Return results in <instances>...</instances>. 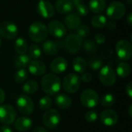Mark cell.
<instances>
[{
	"instance_id": "cell-1",
	"label": "cell",
	"mask_w": 132,
	"mask_h": 132,
	"mask_svg": "<svg viewBox=\"0 0 132 132\" xmlns=\"http://www.w3.org/2000/svg\"><path fill=\"white\" fill-rule=\"evenodd\" d=\"M41 87L43 90L50 96L58 94L61 88V82L60 78L53 73L46 74L41 80Z\"/></svg>"
},
{
	"instance_id": "cell-2",
	"label": "cell",
	"mask_w": 132,
	"mask_h": 132,
	"mask_svg": "<svg viewBox=\"0 0 132 132\" xmlns=\"http://www.w3.org/2000/svg\"><path fill=\"white\" fill-rule=\"evenodd\" d=\"M28 34L32 41L36 43L43 42L46 39L48 35L47 27L42 22H35L29 27Z\"/></svg>"
},
{
	"instance_id": "cell-3",
	"label": "cell",
	"mask_w": 132,
	"mask_h": 132,
	"mask_svg": "<svg viewBox=\"0 0 132 132\" xmlns=\"http://www.w3.org/2000/svg\"><path fill=\"white\" fill-rule=\"evenodd\" d=\"M80 102L87 108H94L100 102L97 93L92 89H86L80 94Z\"/></svg>"
},
{
	"instance_id": "cell-4",
	"label": "cell",
	"mask_w": 132,
	"mask_h": 132,
	"mask_svg": "<svg viewBox=\"0 0 132 132\" xmlns=\"http://www.w3.org/2000/svg\"><path fill=\"white\" fill-rule=\"evenodd\" d=\"M80 84V77L75 73L67 74L63 80V87L69 94L76 93L79 90Z\"/></svg>"
},
{
	"instance_id": "cell-5",
	"label": "cell",
	"mask_w": 132,
	"mask_h": 132,
	"mask_svg": "<svg viewBox=\"0 0 132 132\" xmlns=\"http://www.w3.org/2000/svg\"><path fill=\"white\" fill-rule=\"evenodd\" d=\"M116 53L118 58L126 61L131 59L132 55V46L131 43L126 39L119 40L115 46Z\"/></svg>"
},
{
	"instance_id": "cell-6",
	"label": "cell",
	"mask_w": 132,
	"mask_h": 132,
	"mask_svg": "<svg viewBox=\"0 0 132 132\" xmlns=\"http://www.w3.org/2000/svg\"><path fill=\"white\" fill-rule=\"evenodd\" d=\"M63 45L69 53L75 54L80 50L83 45V40L76 34L71 33L66 37Z\"/></svg>"
},
{
	"instance_id": "cell-7",
	"label": "cell",
	"mask_w": 132,
	"mask_h": 132,
	"mask_svg": "<svg viewBox=\"0 0 132 132\" xmlns=\"http://www.w3.org/2000/svg\"><path fill=\"white\" fill-rule=\"evenodd\" d=\"M16 107L19 112L25 115H29L34 110V104L32 99L26 95L21 94L16 100Z\"/></svg>"
},
{
	"instance_id": "cell-8",
	"label": "cell",
	"mask_w": 132,
	"mask_h": 132,
	"mask_svg": "<svg viewBox=\"0 0 132 132\" xmlns=\"http://www.w3.org/2000/svg\"><path fill=\"white\" fill-rule=\"evenodd\" d=\"M60 122V113L55 109L48 110L43 116V125L50 129H55Z\"/></svg>"
},
{
	"instance_id": "cell-9",
	"label": "cell",
	"mask_w": 132,
	"mask_h": 132,
	"mask_svg": "<svg viewBox=\"0 0 132 132\" xmlns=\"http://www.w3.org/2000/svg\"><path fill=\"white\" fill-rule=\"evenodd\" d=\"M15 118L16 111L12 105H0V122L4 125H10L15 121Z\"/></svg>"
},
{
	"instance_id": "cell-10",
	"label": "cell",
	"mask_w": 132,
	"mask_h": 132,
	"mask_svg": "<svg viewBox=\"0 0 132 132\" xmlns=\"http://www.w3.org/2000/svg\"><path fill=\"white\" fill-rule=\"evenodd\" d=\"M99 79L104 86H112L116 81V74L113 68L110 66H104L100 69Z\"/></svg>"
},
{
	"instance_id": "cell-11",
	"label": "cell",
	"mask_w": 132,
	"mask_h": 132,
	"mask_svg": "<svg viewBox=\"0 0 132 132\" xmlns=\"http://www.w3.org/2000/svg\"><path fill=\"white\" fill-rule=\"evenodd\" d=\"M19 30L16 25L9 21H5L0 23V36L7 39L16 38Z\"/></svg>"
},
{
	"instance_id": "cell-12",
	"label": "cell",
	"mask_w": 132,
	"mask_h": 132,
	"mask_svg": "<svg viewBox=\"0 0 132 132\" xmlns=\"http://www.w3.org/2000/svg\"><path fill=\"white\" fill-rule=\"evenodd\" d=\"M125 13V6L121 2H111L107 9V15L111 19H121Z\"/></svg>"
},
{
	"instance_id": "cell-13",
	"label": "cell",
	"mask_w": 132,
	"mask_h": 132,
	"mask_svg": "<svg viewBox=\"0 0 132 132\" xmlns=\"http://www.w3.org/2000/svg\"><path fill=\"white\" fill-rule=\"evenodd\" d=\"M47 30L53 36L59 39L63 37L67 32V29L64 24L57 20L51 21L48 25Z\"/></svg>"
},
{
	"instance_id": "cell-14",
	"label": "cell",
	"mask_w": 132,
	"mask_h": 132,
	"mask_svg": "<svg viewBox=\"0 0 132 132\" xmlns=\"http://www.w3.org/2000/svg\"><path fill=\"white\" fill-rule=\"evenodd\" d=\"M37 12L38 14L43 18L49 19L51 18L55 12L53 5L46 0L39 1L37 5Z\"/></svg>"
},
{
	"instance_id": "cell-15",
	"label": "cell",
	"mask_w": 132,
	"mask_h": 132,
	"mask_svg": "<svg viewBox=\"0 0 132 132\" xmlns=\"http://www.w3.org/2000/svg\"><path fill=\"white\" fill-rule=\"evenodd\" d=\"M118 116L117 113L111 109L104 111L101 114V121L108 127H112L118 122Z\"/></svg>"
},
{
	"instance_id": "cell-16",
	"label": "cell",
	"mask_w": 132,
	"mask_h": 132,
	"mask_svg": "<svg viewBox=\"0 0 132 132\" xmlns=\"http://www.w3.org/2000/svg\"><path fill=\"white\" fill-rule=\"evenodd\" d=\"M29 71L31 74L34 76H42L46 73V67L45 63L41 60H33L29 63L28 65Z\"/></svg>"
},
{
	"instance_id": "cell-17",
	"label": "cell",
	"mask_w": 132,
	"mask_h": 132,
	"mask_svg": "<svg viewBox=\"0 0 132 132\" xmlns=\"http://www.w3.org/2000/svg\"><path fill=\"white\" fill-rule=\"evenodd\" d=\"M67 62L63 57H57L54 59L50 63V70L54 73H61L67 68Z\"/></svg>"
},
{
	"instance_id": "cell-18",
	"label": "cell",
	"mask_w": 132,
	"mask_h": 132,
	"mask_svg": "<svg viewBox=\"0 0 132 132\" xmlns=\"http://www.w3.org/2000/svg\"><path fill=\"white\" fill-rule=\"evenodd\" d=\"M61 42H55L52 40H47L43 44V50L48 56H53L57 53L60 48L62 46L60 45Z\"/></svg>"
},
{
	"instance_id": "cell-19",
	"label": "cell",
	"mask_w": 132,
	"mask_h": 132,
	"mask_svg": "<svg viewBox=\"0 0 132 132\" xmlns=\"http://www.w3.org/2000/svg\"><path fill=\"white\" fill-rule=\"evenodd\" d=\"M73 4L70 0H57L56 2L55 8L56 11L62 14L70 13L73 9Z\"/></svg>"
},
{
	"instance_id": "cell-20",
	"label": "cell",
	"mask_w": 132,
	"mask_h": 132,
	"mask_svg": "<svg viewBox=\"0 0 132 132\" xmlns=\"http://www.w3.org/2000/svg\"><path fill=\"white\" fill-rule=\"evenodd\" d=\"M32 125V120L27 117H21L15 121V128L19 131H26Z\"/></svg>"
},
{
	"instance_id": "cell-21",
	"label": "cell",
	"mask_w": 132,
	"mask_h": 132,
	"mask_svg": "<svg viewBox=\"0 0 132 132\" xmlns=\"http://www.w3.org/2000/svg\"><path fill=\"white\" fill-rule=\"evenodd\" d=\"M65 25L70 29H76L80 25H81V19L77 13L68 14L65 19Z\"/></svg>"
},
{
	"instance_id": "cell-22",
	"label": "cell",
	"mask_w": 132,
	"mask_h": 132,
	"mask_svg": "<svg viewBox=\"0 0 132 132\" xmlns=\"http://www.w3.org/2000/svg\"><path fill=\"white\" fill-rule=\"evenodd\" d=\"M55 103L58 108L61 109H67L71 106L72 100L68 95L64 94H60L56 97Z\"/></svg>"
},
{
	"instance_id": "cell-23",
	"label": "cell",
	"mask_w": 132,
	"mask_h": 132,
	"mask_svg": "<svg viewBox=\"0 0 132 132\" xmlns=\"http://www.w3.org/2000/svg\"><path fill=\"white\" fill-rule=\"evenodd\" d=\"M106 8V0H90L89 9L91 12L100 14Z\"/></svg>"
},
{
	"instance_id": "cell-24",
	"label": "cell",
	"mask_w": 132,
	"mask_h": 132,
	"mask_svg": "<svg viewBox=\"0 0 132 132\" xmlns=\"http://www.w3.org/2000/svg\"><path fill=\"white\" fill-rule=\"evenodd\" d=\"M30 62H31V58L29 57V56L28 54H26V53L21 54V55L15 56V61H14V66L19 69L25 68V67H28V65L29 64Z\"/></svg>"
},
{
	"instance_id": "cell-25",
	"label": "cell",
	"mask_w": 132,
	"mask_h": 132,
	"mask_svg": "<svg viewBox=\"0 0 132 132\" xmlns=\"http://www.w3.org/2000/svg\"><path fill=\"white\" fill-rule=\"evenodd\" d=\"M87 67V63L86 60L80 56L76 57L73 61V68L74 71L78 73H83L86 70Z\"/></svg>"
},
{
	"instance_id": "cell-26",
	"label": "cell",
	"mask_w": 132,
	"mask_h": 132,
	"mask_svg": "<svg viewBox=\"0 0 132 132\" xmlns=\"http://www.w3.org/2000/svg\"><path fill=\"white\" fill-rule=\"evenodd\" d=\"M116 72L118 77L121 78H126L131 73V66L126 62L120 63L117 67Z\"/></svg>"
},
{
	"instance_id": "cell-27",
	"label": "cell",
	"mask_w": 132,
	"mask_h": 132,
	"mask_svg": "<svg viewBox=\"0 0 132 132\" xmlns=\"http://www.w3.org/2000/svg\"><path fill=\"white\" fill-rule=\"evenodd\" d=\"M14 47H15L16 53L19 55L25 54L28 50V45H27L26 41L23 38H21V37L17 38L15 39Z\"/></svg>"
},
{
	"instance_id": "cell-28",
	"label": "cell",
	"mask_w": 132,
	"mask_h": 132,
	"mask_svg": "<svg viewBox=\"0 0 132 132\" xmlns=\"http://www.w3.org/2000/svg\"><path fill=\"white\" fill-rule=\"evenodd\" d=\"M38 90V84L36 80H29L22 86V91L26 94H32Z\"/></svg>"
},
{
	"instance_id": "cell-29",
	"label": "cell",
	"mask_w": 132,
	"mask_h": 132,
	"mask_svg": "<svg viewBox=\"0 0 132 132\" xmlns=\"http://www.w3.org/2000/svg\"><path fill=\"white\" fill-rule=\"evenodd\" d=\"M107 18L103 15H97L91 19V24L95 28H103L107 24Z\"/></svg>"
},
{
	"instance_id": "cell-30",
	"label": "cell",
	"mask_w": 132,
	"mask_h": 132,
	"mask_svg": "<svg viewBox=\"0 0 132 132\" xmlns=\"http://www.w3.org/2000/svg\"><path fill=\"white\" fill-rule=\"evenodd\" d=\"M27 77H28V73L26 70H25L24 68L19 69L14 74V79L15 82L18 84L24 83L27 79Z\"/></svg>"
},
{
	"instance_id": "cell-31",
	"label": "cell",
	"mask_w": 132,
	"mask_h": 132,
	"mask_svg": "<svg viewBox=\"0 0 132 132\" xmlns=\"http://www.w3.org/2000/svg\"><path fill=\"white\" fill-rule=\"evenodd\" d=\"M115 103V97L111 94H105L101 99V104L105 108H109Z\"/></svg>"
},
{
	"instance_id": "cell-32",
	"label": "cell",
	"mask_w": 132,
	"mask_h": 132,
	"mask_svg": "<svg viewBox=\"0 0 132 132\" xmlns=\"http://www.w3.org/2000/svg\"><path fill=\"white\" fill-rule=\"evenodd\" d=\"M88 66L93 70H98L102 67L103 62L100 58H98L97 56H93V57L90 58V60L88 61Z\"/></svg>"
},
{
	"instance_id": "cell-33",
	"label": "cell",
	"mask_w": 132,
	"mask_h": 132,
	"mask_svg": "<svg viewBox=\"0 0 132 132\" xmlns=\"http://www.w3.org/2000/svg\"><path fill=\"white\" fill-rule=\"evenodd\" d=\"M29 50V56L31 59H38L41 56V54H42V52H41V50L40 48L36 45V44H32L29 48L28 49Z\"/></svg>"
},
{
	"instance_id": "cell-34",
	"label": "cell",
	"mask_w": 132,
	"mask_h": 132,
	"mask_svg": "<svg viewBox=\"0 0 132 132\" xmlns=\"http://www.w3.org/2000/svg\"><path fill=\"white\" fill-rule=\"evenodd\" d=\"M84 50L89 54H94L97 50V45L91 39L86 40L84 43Z\"/></svg>"
},
{
	"instance_id": "cell-35",
	"label": "cell",
	"mask_w": 132,
	"mask_h": 132,
	"mask_svg": "<svg viewBox=\"0 0 132 132\" xmlns=\"http://www.w3.org/2000/svg\"><path fill=\"white\" fill-rule=\"evenodd\" d=\"M76 35L79 36L80 39H84L87 37L90 33V28L86 25H80L76 29Z\"/></svg>"
},
{
	"instance_id": "cell-36",
	"label": "cell",
	"mask_w": 132,
	"mask_h": 132,
	"mask_svg": "<svg viewBox=\"0 0 132 132\" xmlns=\"http://www.w3.org/2000/svg\"><path fill=\"white\" fill-rule=\"evenodd\" d=\"M51 105H52V100L48 96H44L39 101V108L43 111L49 110Z\"/></svg>"
},
{
	"instance_id": "cell-37",
	"label": "cell",
	"mask_w": 132,
	"mask_h": 132,
	"mask_svg": "<svg viewBox=\"0 0 132 132\" xmlns=\"http://www.w3.org/2000/svg\"><path fill=\"white\" fill-rule=\"evenodd\" d=\"M77 9V14L79 16H85L87 15L88 12H89V8L87 5H85L84 3H80L77 5L75 6Z\"/></svg>"
},
{
	"instance_id": "cell-38",
	"label": "cell",
	"mask_w": 132,
	"mask_h": 132,
	"mask_svg": "<svg viewBox=\"0 0 132 132\" xmlns=\"http://www.w3.org/2000/svg\"><path fill=\"white\" fill-rule=\"evenodd\" d=\"M97 113L94 111H89L85 114V119L87 122H94L97 120Z\"/></svg>"
},
{
	"instance_id": "cell-39",
	"label": "cell",
	"mask_w": 132,
	"mask_h": 132,
	"mask_svg": "<svg viewBox=\"0 0 132 132\" xmlns=\"http://www.w3.org/2000/svg\"><path fill=\"white\" fill-rule=\"evenodd\" d=\"M106 38L104 36V35L101 34V33H97L95 36V41L97 44H104L105 43Z\"/></svg>"
},
{
	"instance_id": "cell-40",
	"label": "cell",
	"mask_w": 132,
	"mask_h": 132,
	"mask_svg": "<svg viewBox=\"0 0 132 132\" xmlns=\"http://www.w3.org/2000/svg\"><path fill=\"white\" fill-rule=\"evenodd\" d=\"M80 80L84 83H89L92 80V75L89 73H84L82 77H80Z\"/></svg>"
},
{
	"instance_id": "cell-41",
	"label": "cell",
	"mask_w": 132,
	"mask_h": 132,
	"mask_svg": "<svg viewBox=\"0 0 132 132\" xmlns=\"http://www.w3.org/2000/svg\"><path fill=\"white\" fill-rule=\"evenodd\" d=\"M105 26H107L108 29L109 30L113 31V30H114V29H116V26H116V23H115L114 22L109 21V22H107V24H106Z\"/></svg>"
},
{
	"instance_id": "cell-42",
	"label": "cell",
	"mask_w": 132,
	"mask_h": 132,
	"mask_svg": "<svg viewBox=\"0 0 132 132\" xmlns=\"http://www.w3.org/2000/svg\"><path fill=\"white\" fill-rule=\"evenodd\" d=\"M126 90V93H127V94L128 95V97H132V83L131 82H129L128 84H127V86H126V88H125Z\"/></svg>"
},
{
	"instance_id": "cell-43",
	"label": "cell",
	"mask_w": 132,
	"mask_h": 132,
	"mask_svg": "<svg viewBox=\"0 0 132 132\" xmlns=\"http://www.w3.org/2000/svg\"><path fill=\"white\" fill-rule=\"evenodd\" d=\"M0 132H12V130L8 125H5L0 128Z\"/></svg>"
},
{
	"instance_id": "cell-44",
	"label": "cell",
	"mask_w": 132,
	"mask_h": 132,
	"mask_svg": "<svg viewBox=\"0 0 132 132\" xmlns=\"http://www.w3.org/2000/svg\"><path fill=\"white\" fill-rule=\"evenodd\" d=\"M5 98V92L2 89L0 88V105L4 102Z\"/></svg>"
},
{
	"instance_id": "cell-45",
	"label": "cell",
	"mask_w": 132,
	"mask_h": 132,
	"mask_svg": "<svg viewBox=\"0 0 132 132\" xmlns=\"http://www.w3.org/2000/svg\"><path fill=\"white\" fill-rule=\"evenodd\" d=\"M32 132H48L47 131V130L46 129V128H43V127H36V128H35L34 129H33V131Z\"/></svg>"
},
{
	"instance_id": "cell-46",
	"label": "cell",
	"mask_w": 132,
	"mask_h": 132,
	"mask_svg": "<svg viewBox=\"0 0 132 132\" xmlns=\"http://www.w3.org/2000/svg\"><path fill=\"white\" fill-rule=\"evenodd\" d=\"M127 22L129 26H131L132 25V13L130 12L127 17Z\"/></svg>"
},
{
	"instance_id": "cell-47",
	"label": "cell",
	"mask_w": 132,
	"mask_h": 132,
	"mask_svg": "<svg viewBox=\"0 0 132 132\" xmlns=\"http://www.w3.org/2000/svg\"><path fill=\"white\" fill-rule=\"evenodd\" d=\"M72 2H73V5H77L78 4H80V3H81L82 2V0H70Z\"/></svg>"
},
{
	"instance_id": "cell-48",
	"label": "cell",
	"mask_w": 132,
	"mask_h": 132,
	"mask_svg": "<svg viewBox=\"0 0 132 132\" xmlns=\"http://www.w3.org/2000/svg\"><path fill=\"white\" fill-rule=\"evenodd\" d=\"M131 109H132V105L131 104L130 106H129V108H128V114L131 117V114H132V112H131Z\"/></svg>"
},
{
	"instance_id": "cell-49",
	"label": "cell",
	"mask_w": 132,
	"mask_h": 132,
	"mask_svg": "<svg viewBox=\"0 0 132 132\" xmlns=\"http://www.w3.org/2000/svg\"><path fill=\"white\" fill-rule=\"evenodd\" d=\"M0 45H1V38H0Z\"/></svg>"
},
{
	"instance_id": "cell-50",
	"label": "cell",
	"mask_w": 132,
	"mask_h": 132,
	"mask_svg": "<svg viewBox=\"0 0 132 132\" xmlns=\"http://www.w3.org/2000/svg\"><path fill=\"white\" fill-rule=\"evenodd\" d=\"M38 1H39H39H42V0H38Z\"/></svg>"
}]
</instances>
